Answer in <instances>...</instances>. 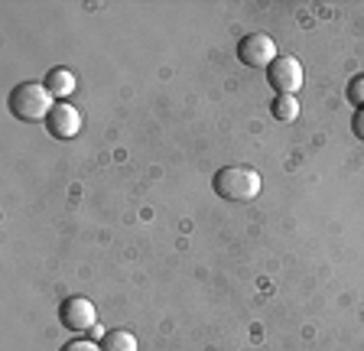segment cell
I'll list each match as a JSON object with an SVG mask.
<instances>
[{"label":"cell","mask_w":364,"mask_h":351,"mask_svg":"<svg viewBox=\"0 0 364 351\" xmlns=\"http://www.w3.org/2000/svg\"><path fill=\"white\" fill-rule=\"evenodd\" d=\"M46 130H49V137H55V140L78 137V130H82V111L72 107L68 101H59V104L49 111V117H46Z\"/></svg>","instance_id":"8992f818"},{"label":"cell","mask_w":364,"mask_h":351,"mask_svg":"<svg viewBox=\"0 0 364 351\" xmlns=\"http://www.w3.org/2000/svg\"><path fill=\"white\" fill-rule=\"evenodd\" d=\"M59 322L68 332H91L98 322V309L88 296H65L59 303Z\"/></svg>","instance_id":"5b68a950"},{"label":"cell","mask_w":364,"mask_h":351,"mask_svg":"<svg viewBox=\"0 0 364 351\" xmlns=\"http://www.w3.org/2000/svg\"><path fill=\"white\" fill-rule=\"evenodd\" d=\"M237 59L247 69H270L277 62V43L267 33H250L237 43Z\"/></svg>","instance_id":"277c9868"},{"label":"cell","mask_w":364,"mask_h":351,"mask_svg":"<svg viewBox=\"0 0 364 351\" xmlns=\"http://www.w3.org/2000/svg\"><path fill=\"white\" fill-rule=\"evenodd\" d=\"M7 107H10V114H14L16 121H23V124H36V121L46 124L49 111L55 107V98L49 94V88H46V85L23 82V85H16L14 92H10Z\"/></svg>","instance_id":"7a4b0ae2"},{"label":"cell","mask_w":364,"mask_h":351,"mask_svg":"<svg viewBox=\"0 0 364 351\" xmlns=\"http://www.w3.org/2000/svg\"><path fill=\"white\" fill-rule=\"evenodd\" d=\"M215 195L225 202H254L264 189V179L254 166H221L212 179Z\"/></svg>","instance_id":"6da1fadb"},{"label":"cell","mask_w":364,"mask_h":351,"mask_svg":"<svg viewBox=\"0 0 364 351\" xmlns=\"http://www.w3.org/2000/svg\"><path fill=\"white\" fill-rule=\"evenodd\" d=\"M267 82H270V88L277 94H293L296 98V92H299L306 82V72H303V65H299V59H293V55H277V62L267 69Z\"/></svg>","instance_id":"3957f363"},{"label":"cell","mask_w":364,"mask_h":351,"mask_svg":"<svg viewBox=\"0 0 364 351\" xmlns=\"http://www.w3.org/2000/svg\"><path fill=\"white\" fill-rule=\"evenodd\" d=\"M270 114L280 124H293L296 117H299V101H296L293 94H277L270 104Z\"/></svg>","instance_id":"9c48e42d"},{"label":"cell","mask_w":364,"mask_h":351,"mask_svg":"<svg viewBox=\"0 0 364 351\" xmlns=\"http://www.w3.org/2000/svg\"><path fill=\"white\" fill-rule=\"evenodd\" d=\"M46 88H49V94L53 98H68V94L75 92V75L68 69H53L49 75H46Z\"/></svg>","instance_id":"52a82bcc"},{"label":"cell","mask_w":364,"mask_h":351,"mask_svg":"<svg viewBox=\"0 0 364 351\" xmlns=\"http://www.w3.org/2000/svg\"><path fill=\"white\" fill-rule=\"evenodd\" d=\"M351 134H355V137L364 144V107H361V111H355V117H351Z\"/></svg>","instance_id":"7c38bea8"},{"label":"cell","mask_w":364,"mask_h":351,"mask_svg":"<svg viewBox=\"0 0 364 351\" xmlns=\"http://www.w3.org/2000/svg\"><path fill=\"white\" fill-rule=\"evenodd\" d=\"M59 351H105V348L95 345V342H88V338H75V342H65Z\"/></svg>","instance_id":"8fae6325"},{"label":"cell","mask_w":364,"mask_h":351,"mask_svg":"<svg viewBox=\"0 0 364 351\" xmlns=\"http://www.w3.org/2000/svg\"><path fill=\"white\" fill-rule=\"evenodd\" d=\"M348 101L358 107V111L364 107V75H355L348 82Z\"/></svg>","instance_id":"30bf717a"},{"label":"cell","mask_w":364,"mask_h":351,"mask_svg":"<svg viewBox=\"0 0 364 351\" xmlns=\"http://www.w3.org/2000/svg\"><path fill=\"white\" fill-rule=\"evenodd\" d=\"M101 348L105 351H136V338L127 328H111V332H105V338H101Z\"/></svg>","instance_id":"ba28073f"}]
</instances>
